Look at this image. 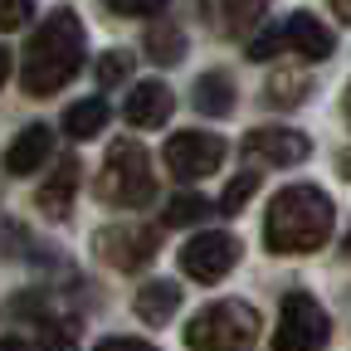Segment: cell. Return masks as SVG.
Masks as SVG:
<instances>
[{
	"label": "cell",
	"mask_w": 351,
	"mask_h": 351,
	"mask_svg": "<svg viewBox=\"0 0 351 351\" xmlns=\"http://www.w3.org/2000/svg\"><path fill=\"white\" fill-rule=\"evenodd\" d=\"M337 210L322 186H283L263 210V249L269 254H317L332 239Z\"/></svg>",
	"instance_id": "1"
},
{
	"label": "cell",
	"mask_w": 351,
	"mask_h": 351,
	"mask_svg": "<svg viewBox=\"0 0 351 351\" xmlns=\"http://www.w3.org/2000/svg\"><path fill=\"white\" fill-rule=\"evenodd\" d=\"M83 49H88L83 20L73 10H54L25 44V64H20L25 93L29 98H54L59 88H69L73 73L83 69Z\"/></svg>",
	"instance_id": "2"
},
{
	"label": "cell",
	"mask_w": 351,
	"mask_h": 351,
	"mask_svg": "<svg viewBox=\"0 0 351 351\" xmlns=\"http://www.w3.org/2000/svg\"><path fill=\"white\" fill-rule=\"evenodd\" d=\"M254 341H258V313L244 298L205 302L186 322V346L191 351H249Z\"/></svg>",
	"instance_id": "3"
},
{
	"label": "cell",
	"mask_w": 351,
	"mask_h": 351,
	"mask_svg": "<svg viewBox=\"0 0 351 351\" xmlns=\"http://www.w3.org/2000/svg\"><path fill=\"white\" fill-rule=\"evenodd\" d=\"M156 195V176H152V156L142 142H112L108 147V161L98 171V200L103 205H122V210H137Z\"/></svg>",
	"instance_id": "4"
},
{
	"label": "cell",
	"mask_w": 351,
	"mask_h": 351,
	"mask_svg": "<svg viewBox=\"0 0 351 351\" xmlns=\"http://www.w3.org/2000/svg\"><path fill=\"white\" fill-rule=\"evenodd\" d=\"M332 337V322L322 313V302L313 293H288L278 307V327H274V351H322Z\"/></svg>",
	"instance_id": "5"
},
{
	"label": "cell",
	"mask_w": 351,
	"mask_h": 351,
	"mask_svg": "<svg viewBox=\"0 0 351 351\" xmlns=\"http://www.w3.org/2000/svg\"><path fill=\"white\" fill-rule=\"evenodd\" d=\"M225 156H230V147L215 132H176L161 147V161L176 181H205V176H215L225 166Z\"/></svg>",
	"instance_id": "6"
},
{
	"label": "cell",
	"mask_w": 351,
	"mask_h": 351,
	"mask_svg": "<svg viewBox=\"0 0 351 351\" xmlns=\"http://www.w3.org/2000/svg\"><path fill=\"white\" fill-rule=\"evenodd\" d=\"M239 152L258 171H269V166H298V161L313 156V137H302V132H293V127H254L249 137L239 142Z\"/></svg>",
	"instance_id": "7"
},
{
	"label": "cell",
	"mask_w": 351,
	"mask_h": 351,
	"mask_svg": "<svg viewBox=\"0 0 351 351\" xmlns=\"http://www.w3.org/2000/svg\"><path fill=\"white\" fill-rule=\"evenodd\" d=\"M234 263H239V239L234 234H215L210 230V234H195V239L181 244V269L195 283H219Z\"/></svg>",
	"instance_id": "8"
},
{
	"label": "cell",
	"mask_w": 351,
	"mask_h": 351,
	"mask_svg": "<svg viewBox=\"0 0 351 351\" xmlns=\"http://www.w3.org/2000/svg\"><path fill=\"white\" fill-rule=\"evenodd\" d=\"M98 254L112 263V269H142V263L156 254V234L147 225H112L98 234Z\"/></svg>",
	"instance_id": "9"
},
{
	"label": "cell",
	"mask_w": 351,
	"mask_h": 351,
	"mask_svg": "<svg viewBox=\"0 0 351 351\" xmlns=\"http://www.w3.org/2000/svg\"><path fill=\"white\" fill-rule=\"evenodd\" d=\"M171 108H176V93H171L161 78H147V83H137V88L127 93L122 117H127L132 127H166V122H171Z\"/></svg>",
	"instance_id": "10"
},
{
	"label": "cell",
	"mask_w": 351,
	"mask_h": 351,
	"mask_svg": "<svg viewBox=\"0 0 351 351\" xmlns=\"http://www.w3.org/2000/svg\"><path fill=\"white\" fill-rule=\"evenodd\" d=\"M49 152H54V127L49 122H29L5 147V171L10 176H29V171H39L44 161H49Z\"/></svg>",
	"instance_id": "11"
},
{
	"label": "cell",
	"mask_w": 351,
	"mask_h": 351,
	"mask_svg": "<svg viewBox=\"0 0 351 351\" xmlns=\"http://www.w3.org/2000/svg\"><path fill=\"white\" fill-rule=\"evenodd\" d=\"M73 195H78V161H73V156H64V161L54 166V176L39 186L34 205H39V215H44V219H69Z\"/></svg>",
	"instance_id": "12"
},
{
	"label": "cell",
	"mask_w": 351,
	"mask_h": 351,
	"mask_svg": "<svg viewBox=\"0 0 351 351\" xmlns=\"http://www.w3.org/2000/svg\"><path fill=\"white\" fill-rule=\"evenodd\" d=\"M283 29H288V49H293V54H302L307 64H322V59L337 49L332 29H327L317 15H307V10H298V15H293Z\"/></svg>",
	"instance_id": "13"
},
{
	"label": "cell",
	"mask_w": 351,
	"mask_h": 351,
	"mask_svg": "<svg viewBox=\"0 0 351 351\" xmlns=\"http://www.w3.org/2000/svg\"><path fill=\"white\" fill-rule=\"evenodd\" d=\"M132 307H137V317L152 322V327H166L176 317V307H181V283L171 278H147L137 288V298H132Z\"/></svg>",
	"instance_id": "14"
},
{
	"label": "cell",
	"mask_w": 351,
	"mask_h": 351,
	"mask_svg": "<svg viewBox=\"0 0 351 351\" xmlns=\"http://www.w3.org/2000/svg\"><path fill=\"white\" fill-rule=\"evenodd\" d=\"M191 103H195L205 117H230V112H234V78H230V73H219V69L200 73Z\"/></svg>",
	"instance_id": "15"
},
{
	"label": "cell",
	"mask_w": 351,
	"mask_h": 351,
	"mask_svg": "<svg viewBox=\"0 0 351 351\" xmlns=\"http://www.w3.org/2000/svg\"><path fill=\"white\" fill-rule=\"evenodd\" d=\"M108 122H112L108 98H83V103H69V112H64V132L73 142H93Z\"/></svg>",
	"instance_id": "16"
},
{
	"label": "cell",
	"mask_w": 351,
	"mask_h": 351,
	"mask_svg": "<svg viewBox=\"0 0 351 351\" xmlns=\"http://www.w3.org/2000/svg\"><path fill=\"white\" fill-rule=\"evenodd\" d=\"M210 210H219V205H210L205 195H195V191H186V195H176V200L166 205V215H161V219H166V225H171V230H186V225H200V219H205Z\"/></svg>",
	"instance_id": "17"
},
{
	"label": "cell",
	"mask_w": 351,
	"mask_h": 351,
	"mask_svg": "<svg viewBox=\"0 0 351 351\" xmlns=\"http://www.w3.org/2000/svg\"><path fill=\"white\" fill-rule=\"evenodd\" d=\"M181 49H186V34L176 29V25H152V29H147V59L176 64V59H181Z\"/></svg>",
	"instance_id": "18"
},
{
	"label": "cell",
	"mask_w": 351,
	"mask_h": 351,
	"mask_svg": "<svg viewBox=\"0 0 351 351\" xmlns=\"http://www.w3.org/2000/svg\"><path fill=\"white\" fill-rule=\"evenodd\" d=\"M263 5H269V0H219L225 29H230V34H249V29L263 20Z\"/></svg>",
	"instance_id": "19"
},
{
	"label": "cell",
	"mask_w": 351,
	"mask_h": 351,
	"mask_svg": "<svg viewBox=\"0 0 351 351\" xmlns=\"http://www.w3.org/2000/svg\"><path fill=\"white\" fill-rule=\"evenodd\" d=\"M307 88H313V83H307L302 73H274L269 78V103L274 108H293V103L307 98Z\"/></svg>",
	"instance_id": "20"
},
{
	"label": "cell",
	"mask_w": 351,
	"mask_h": 351,
	"mask_svg": "<svg viewBox=\"0 0 351 351\" xmlns=\"http://www.w3.org/2000/svg\"><path fill=\"white\" fill-rule=\"evenodd\" d=\"M78 337H83V327L73 317H49L44 322V351H78Z\"/></svg>",
	"instance_id": "21"
},
{
	"label": "cell",
	"mask_w": 351,
	"mask_h": 351,
	"mask_svg": "<svg viewBox=\"0 0 351 351\" xmlns=\"http://www.w3.org/2000/svg\"><path fill=\"white\" fill-rule=\"evenodd\" d=\"M258 191V166L254 171H244V176H234V181L225 186V195H219V210H225V215H239L244 210V200Z\"/></svg>",
	"instance_id": "22"
},
{
	"label": "cell",
	"mask_w": 351,
	"mask_h": 351,
	"mask_svg": "<svg viewBox=\"0 0 351 351\" xmlns=\"http://www.w3.org/2000/svg\"><path fill=\"white\" fill-rule=\"evenodd\" d=\"M278 49H288V29H283V25H274V29H263V34H254L244 54H249L254 64H263V59H274Z\"/></svg>",
	"instance_id": "23"
},
{
	"label": "cell",
	"mask_w": 351,
	"mask_h": 351,
	"mask_svg": "<svg viewBox=\"0 0 351 351\" xmlns=\"http://www.w3.org/2000/svg\"><path fill=\"white\" fill-rule=\"evenodd\" d=\"M127 73H132V54H127V49H112V54H103V64H98V83H103V88H117V83H127Z\"/></svg>",
	"instance_id": "24"
},
{
	"label": "cell",
	"mask_w": 351,
	"mask_h": 351,
	"mask_svg": "<svg viewBox=\"0 0 351 351\" xmlns=\"http://www.w3.org/2000/svg\"><path fill=\"white\" fill-rule=\"evenodd\" d=\"M29 15H34V0H0V29H5V34L25 29Z\"/></svg>",
	"instance_id": "25"
},
{
	"label": "cell",
	"mask_w": 351,
	"mask_h": 351,
	"mask_svg": "<svg viewBox=\"0 0 351 351\" xmlns=\"http://www.w3.org/2000/svg\"><path fill=\"white\" fill-rule=\"evenodd\" d=\"M103 5L112 10V15H156V10H166L171 5V0H103Z\"/></svg>",
	"instance_id": "26"
},
{
	"label": "cell",
	"mask_w": 351,
	"mask_h": 351,
	"mask_svg": "<svg viewBox=\"0 0 351 351\" xmlns=\"http://www.w3.org/2000/svg\"><path fill=\"white\" fill-rule=\"evenodd\" d=\"M93 351H156V346H147V341H137V337H108V341L93 346Z\"/></svg>",
	"instance_id": "27"
},
{
	"label": "cell",
	"mask_w": 351,
	"mask_h": 351,
	"mask_svg": "<svg viewBox=\"0 0 351 351\" xmlns=\"http://www.w3.org/2000/svg\"><path fill=\"white\" fill-rule=\"evenodd\" d=\"M0 351H29V341H20V337H0Z\"/></svg>",
	"instance_id": "28"
},
{
	"label": "cell",
	"mask_w": 351,
	"mask_h": 351,
	"mask_svg": "<svg viewBox=\"0 0 351 351\" xmlns=\"http://www.w3.org/2000/svg\"><path fill=\"white\" fill-rule=\"evenodd\" d=\"M332 10H337V20H346V25H351V0H332Z\"/></svg>",
	"instance_id": "29"
},
{
	"label": "cell",
	"mask_w": 351,
	"mask_h": 351,
	"mask_svg": "<svg viewBox=\"0 0 351 351\" xmlns=\"http://www.w3.org/2000/svg\"><path fill=\"white\" fill-rule=\"evenodd\" d=\"M5 73H10V49H0V88H5Z\"/></svg>",
	"instance_id": "30"
},
{
	"label": "cell",
	"mask_w": 351,
	"mask_h": 351,
	"mask_svg": "<svg viewBox=\"0 0 351 351\" xmlns=\"http://www.w3.org/2000/svg\"><path fill=\"white\" fill-rule=\"evenodd\" d=\"M346 117H351V93H346Z\"/></svg>",
	"instance_id": "31"
},
{
	"label": "cell",
	"mask_w": 351,
	"mask_h": 351,
	"mask_svg": "<svg viewBox=\"0 0 351 351\" xmlns=\"http://www.w3.org/2000/svg\"><path fill=\"white\" fill-rule=\"evenodd\" d=\"M346 254H351V234H346Z\"/></svg>",
	"instance_id": "32"
}]
</instances>
